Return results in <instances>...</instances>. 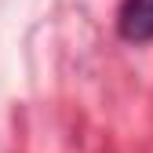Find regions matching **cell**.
<instances>
[{"label":"cell","instance_id":"6da1fadb","mask_svg":"<svg viewBox=\"0 0 153 153\" xmlns=\"http://www.w3.org/2000/svg\"><path fill=\"white\" fill-rule=\"evenodd\" d=\"M120 33L128 40H149L153 36V0H131L120 15Z\"/></svg>","mask_w":153,"mask_h":153}]
</instances>
